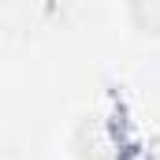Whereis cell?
<instances>
[{
  "instance_id": "cell-1",
  "label": "cell",
  "mask_w": 160,
  "mask_h": 160,
  "mask_svg": "<svg viewBox=\"0 0 160 160\" xmlns=\"http://www.w3.org/2000/svg\"><path fill=\"white\" fill-rule=\"evenodd\" d=\"M127 15L142 38H160V0H127Z\"/></svg>"
}]
</instances>
